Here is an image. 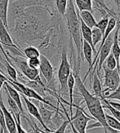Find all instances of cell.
<instances>
[{
  "label": "cell",
  "mask_w": 120,
  "mask_h": 133,
  "mask_svg": "<svg viewBox=\"0 0 120 133\" xmlns=\"http://www.w3.org/2000/svg\"><path fill=\"white\" fill-rule=\"evenodd\" d=\"M0 51H1V52H2L3 56H4V58H5V60H6V61H7L8 62H9V63H10V64H11V65H12V62H11V59L9 58V56H8V53H7V52H6V51H5L4 48L3 47V45H2L1 42H0Z\"/></svg>",
  "instance_id": "e575fe53"
},
{
  "label": "cell",
  "mask_w": 120,
  "mask_h": 133,
  "mask_svg": "<svg viewBox=\"0 0 120 133\" xmlns=\"http://www.w3.org/2000/svg\"><path fill=\"white\" fill-rule=\"evenodd\" d=\"M74 107H75L76 111L74 115H73L72 117H70V122L79 133H87L88 124L89 121L94 118L88 116L84 109L78 105L74 104Z\"/></svg>",
  "instance_id": "52a82bcc"
},
{
  "label": "cell",
  "mask_w": 120,
  "mask_h": 133,
  "mask_svg": "<svg viewBox=\"0 0 120 133\" xmlns=\"http://www.w3.org/2000/svg\"><path fill=\"white\" fill-rule=\"evenodd\" d=\"M9 0H0V19L3 22L4 25L8 29V9Z\"/></svg>",
  "instance_id": "ac0fdd59"
},
{
  "label": "cell",
  "mask_w": 120,
  "mask_h": 133,
  "mask_svg": "<svg viewBox=\"0 0 120 133\" xmlns=\"http://www.w3.org/2000/svg\"><path fill=\"white\" fill-rule=\"evenodd\" d=\"M112 1L114 2V3L116 5L117 8H120V0H112Z\"/></svg>",
  "instance_id": "8d00e7d4"
},
{
  "label": "cell",
  "mask_w": 120,
  "mask_h": 133,
  "mask_svg": "<svg viewBox=\"0 0 120 133\" xmlns=\"http://www.w3.org/2000/svg\"><path fill=\"white\" fill-rule=\"evenodd\" d=\"M71 65L70 62L68 60L67 52L65 48L61 51V63L58 69V73H57V77H58L59 83H60V92L63 94H65L68 91L67 88V81L69 76L71 74Z\"/></svg>",
  "instance_id": "277c9868"
},
{
  "label": "cell",
  "mask_w": 120,
  "mask_h": 133,
  "mask_svg": "<svg viewBox=\"0 0 120 133\" xmlns=\"http://www.w3.org/2000/svg\"><path fill=\"white\" fill-rule=\"evenodd\" d=\"M23 54H24L25 58L31 59V58H38L40 56V51L38 48L33 46H29L23 50Z\"/></svg>",
  "instance_id": "ffe728a7"
},
{
  "label": "cell",
  "mask_w": 120,
  "mask_h": 133,
  "mask_svg": "<svg viewBox=\"0 0 120 133\" xmlns=\"http://www.w3.org/2000/svg\"><path fill=\"white\" fill-rule=\"evenodd\" d=\"M93 50L91 48V47L89 45V43H88L86 41L83 40V46H82V55L83 56V59L88 63L89 65V69L88 72L86 73L85 76H84V78L83 80V82L85 83L86 79L88 77V75L90 74L91 73V65H92V55H93Z\"/></svg>",
  "instance_id": "7c38bea8"
},
{
  "label": "cell",
  "mask_w": 120,
  "mask_h": 133,
  "mask_svg": "<svg viewBox=\"0 0 120 133\" xmlns=\"http://www.w3.org/2000/svg\"><path fill=\"white\" fill-rule=\"evenodd\" d=\"M3 88H4L6 90H7V91L8 92V94L11 96V98L16 103V105H17V106H18V108L20 109V112L21 114V116L24 115V109H23V105H22V102H21V99L20 92L18 91H16L12 86L10 85L7 82H5V83L3 84Z\"/></svg>",
  "instance_id": "5bb4252c"
},
{
  "label": "cell",
  "mask_w": 120,
  "mask_h": 133,
  "mask_svg": "<svg viewBox=\"0 0 120 133\" xmlns=\"http://www.w3.org/2000/svg\"><path fill=\"white\" fill-rule=\"evenodd\" d=\"M90 79L91 81V88L93 91V95L98 97L101 101L105 98L104 93H103V87L101 84V80L98 77L96 73H93L90 76Z\"/></svg>",
  "instance_id": "4fadbf2b"
},
{
  "label": "cell",
  "mask_w": 120,
  "mask_h": 133,
  "mask_svg": "<svg viewBox=\"0 0 120 133\" xmlns=\"http://www.w3.org/2000/svg\"><path fill=\"white\" fill-rule=\"evenodd\" d=\"M0 133H4V131L2 128H0Z\"/></svg>",
  "instance_id": "ab89813d"
},
{
  "label": "cell",
  "mask_w": 120,
  "mask_h": 133,
  "mask_svg": "<svg viewBox=\"0 0 120 133\" xmlns=\"http://www.w3.org/2000/svg\"><path fill=\"white\" fill-rule=\"evenodd\" d=\"M3 89H4L5 92H6V97H7V100H8V102L9 107H10L11 110V114H16L21 113L18 106H17V105H16V103L11 98V96L8 94V92L7 91V90H6L4 88H3Z\"/></svg>",
  "instance_id": "83f0119b"
},
{
  "label": "cell",
  "mask_w": 120,
  "mask_h": 133,
  "mask_svg": "<svg viewBox=\"0 0 120 133\" xmlns=\"http://www.w3.org/2000/svg\"><path fill=\"white\" fill-rule=\"evenodd\" d=\"M0 108H1L2 111L3 113V115H4L5 123H6V127H7L8 133H16V126L15 118L13 117L12 114H11V112H10L4 105L3 97H2V92H0Z\"/></svg>",
  "instance_id": "30bf717a"
},
{
  "label": "cell",
  "mask_w": 120,
  "mask_h": 133,
  "mask_svg": "<svg viewBox=\"0 0 120 133\" xmlns=\"http://www.w3.org/2000/svg\"><path fill=\"white\" fill-rule=\"evenodd\" d=\"M103 34L101 31L97 27H94L91 29V40H92V45L96 49V46L102 40Z\"/></svg>",
  "instance_id": "44dd1931"
},
{
  "label": "cell",
  "mask_w": 120,
  "mask_h": 133,
  "mask_svg": "<svg viewBox=\"0 0 120 133\" xmlns=\"http://www.w3.org/2000/svg\"><path fill=\"white\" fill-rule=\"evenodd\" d=\"M107 101L114 109H115L116 110L120 112V103L119 102H114V101H112L111 100H107Z\"/></svg>",
  "instance_id": "d590c367"
},
{
  "label": "cell",
  "mask_w": 120,
  "mask_h": 133,
  "mask_svg": "<svg viewBox=\"0 0 120 133\" xmlns=\"http://www.w3.org/2000/svg\"><path fill=\"white\" fill-rule=\"evenodd\" d=\"M28 65L30 67L33 69H38L39 65H40V60L38 58H31L28 60Z\"/></svg>",
  "instance_id": "1f68e13d"
},
{
  "label": "cell",
  "mask_w": 120,
  "mask_h": 133,
  "mask_svg": "<svg viewBox=\"0 0 120 133\" xmlns=\"http://www.w3.org/2000/svg\"><path fill=\"white\" fill-rule=\"evenodd\" d=\"M0 59H1V60H2V56H1V55H0Z\"/></svg>",
  "instance_id": "ee69618b"
},
{
  "label": "cell",
  "mask_w": 120,
  "mask_h": 133,
  "mask_svg": "<svg viewBox=\"0 0 120 133\" xmlns=\"http://www.w3.org/2000/svg\"><path fill=\"white\" fill-rule=\"evenodd\" d=\"M118 30H119V38H120V21H118Z\"/></svg>",
  "instance_id": "74e56055"
},
{
  "label": "cell",
  "mask_w": 120,
  "mask_h": 133,
  "mask_svg": "<svg viewBox=\"0 0 120 133\" xmlns=\"http://www.w3.org/2000/svg\"><path fill=\"white\" fill-rule=\"evenodd\" d=\"M74 87H75V78H74L73 72H71L70 76H69L68 81H67V88H68V92H69V97H70V102H67V105H70V117L73 116Z\"/></svg>",
  "instance_id": "9a60e30c"
},
{
  "label": "cell",
  "mask_w": 120,
  "mask_h": 133,
  "mask_svg": "<svg viewBox=\"0 0 120 133\" xmlns=\"http://www.w3.org/2000/svg\"><path fill=\"white\" fill-rule=\"evenodd\" d=\"M103 65L105 66L109 69H111V70L117 69V62H116L115 58H114V56L111 53V51H110V53L109 54V56H107V58L105 59Z\"/></svg>",
  "instance_id": "cb8c5ba5"
},
{
  "label": "cell",
  "mask_w": 120,
  "mask_h": 133,
  "mask_svg": "<svg viewBox=\"0 0 120 133\" xmlns=\"http://www.w3.org/2000/svg\"><path fill=\"white\" fill-rule=\"evenodd\" d=\"M33 123V125L35 127V128L40 131V132H42V133H48V132H45V131H42L41 129H39L38 128V127L36 125V123ZM68 126H69V121L67 120V118H66V120H65L64 122H63L62 123H61V125L58 128H57L56 130H55V131H52L51 132H49V133H65V130L67 129V128H68Z\"/></svg>",
  "instance_id": "484cf974"
},
{
  "label": "cell",
  "mask_w": 120,
  "mask_h": 133,
  "mask_svg": "<svg viewBox=\"0 0 120 133\" xmlns=\"http://www.w3.org/2000/svg\"><path fill=\"white\" fill-rule=\"evenodd\" d=\"M109 19H110V16H109V15H105V16H103V17L98 22H96V27H97L101 31L102 34H104V33H105V31L106 30V28H107Z\"/></svg>",
  "instance_id": "4316f807"
},
{
  "label": "cell",
  "mask_w": 120,
  "mask_h": 133,
  "mask_svg": "<svg viewBox=\"0 0 120 133\" xmlns=\"http://www.w3.org/2000/svg\"><path fill=\"white\" fill-rule=\"evenodd\" d=\"M22 96V98H23V101H24L25 104V107H26V109L27 111L29 112L32 117L35 118L38 122L41 124V126L43 127V128L44 129V131L45 132H51L53 130H51V128H48L47 126L45 125V123H43V121L41 118V115H40V113H39V110L38 107L36 106L35 104H34L31 101H30L28 99L26 96H25L24 95H21Z\"/></svg>",
  "instance_id": "9c48e42d"
},
{
  "label": "cell",
  "mask_w": 120,
  "mask_h": 133,
  "mask_svg": "<svg viewBox=\"0 0 120 133\" xmlns=\"http://www.w3.org/2000/svg\"><path fill=\"white\" fill-rule=\"evenodd\" d=\"M77 12H78V17L83 21V23L86 25H88L91 29L96 27V18L94 17V16H93V14H92L91 11H78L77 10Z\"/></svg>",
  "instance_id": "2e32d148"
},
{
  "label": "cell",
  "mask_w": 120,
  "mask_h": 133,
  "mask_svg": "<svg viewBox=\"0 0 120 133\" xmlns=\"http://www.w3.org/2000/svg\"><path fill=\"white\" fill-rule=\"evenodd\" d=\"M104 130H105V133H109V132H108V131H107L106 129H104Z\"/></svg>",
  "instance_id": "7bdbcfd3"
},
{
  "label": "cell",
  "mask_w": 120,
  "mask_h": 133,
  "mask_svg": "<svg viewBox=\"0 0 120 133\" xmlns=\"http://www.w3.org/2000/svg\"><path fill=\"white\" fill-rule=\"evenodd\" d=\"M39 60L40 65L38 67V70L47 83L46 87L52 91L56 92L55 88V71L52 65H51V61L43 55H40Z\"/></svg>",
  "instance_id": "5b68a950"
},
{
  "label": "cell",
  "mask_w": 120,
  "mask_h": 133,
  "mask_svg": "<svg viewBox=\"0 0 120 133\" xmlns=\"http://www.w3.org/2000/svg\"><path fill=\"white\" fill-rule=\"evenodd\" d=\"M105 119H106V123L108 126L110 127V128L115 130L117 131H120V123L118 120H116L111 115H109L105 114Z\"/></svg>",
  "instance_id": "7402d4cb"
},
{
  "label": "cell",
  "mask_w": 120,
  "mask_h": 133,
  "mask_svg": "<svg viewBox=\"0 0 120 133\" xmlns=\"http://www.w3.org/2000/svg\"><path fill=\"white\" fill-rule=\"evenodd\" d=\"M3 64L6 67V69H7V72L8 74V77L12 80L16 81L17 80V71H16L15 66L11 65L10 63L8 62L7 61H6Z\"/></svg>",
  "instance_id": "d4e9b609"
},
{
  "label": "cell",
  "mask_w": 120,
  "mask_h": 133,
  "mask_svg": "<svg viewBox=\"0 0 120 133\" xmlns=\"http://www.w3.org/2000/svg\"><path fill=\"white\" fill-rule=\"evenodd\" d=\"M0 42H1L3 47L7 48L11 52L18 56L25 57L23 51H21V48L13 42V39L8 32V29L4 25L1 19H0Z\"/></svg>",
  "instance_id": "ba28073f"
},
{
  "label": "cell",
  "mask_w": 120,
  "mask_h": 133,
  "mask_svg": "<svg viewBox=\"0 0 120 133\" xmlns=\"http://www.w3.org/2000/svg\"><path fill=\"white\" fill-rule=\"evenodd\" d=\"M118 15L119 18H120V8H118Z\"/></svg>",
  "instance_id": "f35d334b"
},
{
  "label": "cell",
  "mask_w": 120,
  "mask_h": 133,
  "mask_svg": "<svg viewBox=\"0 0 120 133\" xmlns=\"http://www.w3.org/2000/svg\"><path fill=\"white\" fill-rule=\"evenodd\" d=\"M5 82H7V77H6L5 73H3L1 69H0V92H1V89L3 87V84Z\"/></svg>",
  "instance_id": "836d02e7"
},
{
  "label": "cell",
  "mask_w": 120,
  "mask_h": 133,
  "mask_svg": "<svg viewBox=\"0 0 120 133\" xmlns=\"http://www.w3.org/2000/svg\"><path fill=\"white\" fill-rule=\"evenodd\" d=\"M119 44H120V38H119ZM119 67H120V58H119Z\"/></svg>",
  "instance_id": "b9f144b4"
},
{
  "label": "cell",
  "mask_w": 120,
  "mask_h": 133,
  "mask_svg": "<svg viewBox=\"0 0 120 133\" xmlns=\"http://www.w3.org/2000/svg\"><path fill=\"white\" fill-rule=\"evenodd\" d=\"M0 127H1V128L4 131V133H8L7 127H6V123H5L4 115H3V113L2 111L1 108H0Z\"/></svg>",
  "instance_id": "d6a6232c"
},
{
  "label": "cell",
  "mask_w": 120,
  "mask_h": 133,
  "mask_svg": "<svg viewBox=\"0 0 120 133\" xmlns=\"http://www.w3.org/2000/svg\"><path fill=\"white\" fill-rule=\"evenodd\" d=\"M65 133H70V131H67V129H66V130H65Z\"/></svg>",
  "instance_id": "60d3db41"
},
{
  "label": "cell",
  "mask_w": 120,
  "mask_h": 133,
  "mask_svg": "<svg viewBox=\"0 0 120 133\" xmlns=\"http://www.w3.org/2000/svg\"><path fill=\"white\" fill-rule=\"evenodd\" d=\"M8 55L9 56V58L11 59V62H12V65H15L20 69L21 74H23V76H25L29 80L36 81V82L40 83L42 86L46 87V84L43 82L41 78H40L38 69H33L29 66L28 62L25 60V57H21V56L13 57L12 56H11L9 54Z\"/></svg>",
  "instance_id": "3957f363"
},
{
  "label": "cell",
  "mask_w": 120,
  "mask_h": 133,
  "mask_svg": "<svg viewBox=\"0 0 120 133\" xmlns=\"http://www.w3.org/2000/svg\"><path fill=\"white\" fill-rule=\"evenodd\" d=\"M107 100H117L120 101V83L118 86L117 87V88L115 90H114L112 92H110L106 96Z\"/></svg>",
  "instance_id": "f546056e"
},
{
  "label": "cell",
  "mask_w": 120,
  "mask_h": 133,
  "mask_svg": "<svg viewBox=\"0 0 120 133\" xmlns=\"http://www.w3.org/2000/svg\"><path fill=\"white\" fill-rule=\"evenodd\" d=\"M65 18L67 23V28L70 33V42L74 43L77 53V70L79 72L82 63V46H83V38L81 34V27H80V21L78 16L77 9L73 0H68L67 10L65 12Z\"/></svg>",
  "instance_id": "7a4b0ae2"
},
{
  "label": "cell",
  "mask_w": 120,
  "mask_h": 133,
  "mask_svg": "<svg viewBox=\"0 0 120 133\" xmlns=\"http://www.w3.org/2000/svg\"><path fill=\"white\" fill-rule=\"evenodd\" d=\"M102 69L104 70V89H103V93H104L105 98L112 92L114 90L117 88L120 83V73L118 69H109L105 66L102 65Z\"/></svg>",
  "instance_id": "8992f818"
},
{
  "label": "cell",
  "mask_w": 120,
  "mask_h": 133,
  "mask_svg": "<svg viewBox=\"0 0 120 133\" xmlns=\"http://www.w3.org/2000/svg\"><path fill=\"white\" fill-rule=\"evenodd\" d=\"M68 6V0H56V7L57 11L62 16H65Z\"/></svg>",
  "instance_id": "603a6c76"
},
{
  "label": "cell",
  "mask_w": 120,
  "mask_h": 133,
  "mask_svg": "<svg viewBox=\"0 0 120 133\" xmlns=\"http://www.w3.org/2000/svg\"><path fill=\"white\" fill-rule=\"evenodd\" d=\"M36 106L38 107V110H39V113H40V115H41V118L43 121V123H45V125L48 128V125H51L52 123V116L55 114V111L56 110H53V109H50V106L45 105V104L40 102V101H36ZM57 112V111H56ZM58 113V112H57Z\"/></svg>",
  "instance_id": "8fae6325"
},
{
  "label": "cell",
  "mask_w": 120,
  "mask_h": 133,
  "mask_svg": "<svg viewBox=\"0 0 120 133\" xmlns=\"http://www.w3.org/2000/svg\"><path fill=\"white\" fill-rule=\"evenodd\" d=\"M79 18V17H78ZM80 21V27H81V34H82V38L84 41H86L88 43H89V45L91 47L93 50V52L96 55V51L94 48L93 45H92V40H91V29L89 28L88 25H86L83 21L79 18Z\"/></svg>",
  "instance_id": "e0dca14e"
},
{
  "label": "cell",
  "mask_w": 120,
  "mask_h": 133,
  "mask_svg": "<svg viewBox=\"0 0 120 133\" xmlns=\"http://www.w3.org/2000/svg\"><path fill=\"white\" fill-rule=\"evenodd\" d=\"M74 78H75V85L80 92V95L83 98L84 102L86 103L87 108L89 110V113L92 116V118L96 120L97 123L91 124L88 127V128H93L97 127H102L104 129H106L108 132L110 133H119L118 131L110 128L108 126L105 119V113L104 111V107L102 105V102L98 97H96L93 94L89 92L87 89L84 83L80 78L78 72H73Z\"/></svg>",
  "instance_id": "6da1fadb"
},
{
  "label": "cell",
  "mask_w": 120,
  "mask_h": 133,
  "mask_svg": "<svg viewBox=\"0 0 120 133\" xmlns=\"http://www.w3.org/2000/svg\"><path fill=\"white\" fill-rule=\"evenodd\" d=\"M74 1L78 11H89L91 12L93 11L92 0H74Z\"/></svg>",
  "instance_id": "d6986e66"
},
{
  "label": "cell",
  "mask_w": 120,
  "mask_h": 133,
  "mask_svg": "<svg viewBox=\"0 0 120 133\" xmlns=\"http://www.w3.org/2000/svg\"><path fill=\"white\" fill-rule=\"evenodd\" d=\"M14 115V118L16 121V133H27L24 129H23L21 123V113L16 114H12Z\"/></svg>",
  "instance_id": "f1b7e54d"
},
{
  "label": "cell",
  "mask_w": 120,
  "mask_h": 133,
  "mask_svg": "<svg viewBox=\"0 0 120 133\" xmlns=\"http://www.w3.org/2000/svg\"><path fill=\"white\" fill-rule=\"evenodd\" d=\"M58 102L60 103V105H61V108H62V109H63V111H64V113H65V116H66V118H67V120L69 121V125H70V128H71V130H72L73 133H79V132L75 129V128H74V125L72 124V123L70 122V115H69V114L67 113V111H66V109H65V106L63 105V103H62V102H61V101H58Z\"/></svg>",
  "instance_id": "4dcf8cb0"
}]
</instances>
